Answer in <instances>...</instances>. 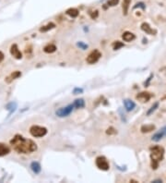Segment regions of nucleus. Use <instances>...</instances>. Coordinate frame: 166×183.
Masks as SVG:
<instances>
[{"label": "nucleus", "mask_w": 166, "mask_h": 183, "mask_svg": "<svg viewBox=\"0 0 166 183\" xmlns=\"http://www.w3.org/2000/svg\"><path fill=\"white\" fill-rule=\"evenodd\" d=\"M118 3H119V0H109V1L107 2V5H108L109 7H115V6H116Z\"/></svg>", "instance_id": "nucleus-25"}, {"label": "nucleus", "mask_w": 166, "mask_h": 183, "mask_svg": "<svg viewBox=\"0 0 166 183\" xmlns=\"http://www.w3.org/2000/svg\"><path fill=\"white\" fill-rule=\"evenodd\" d=\"M66 14L69 15V17L71 18H77L79 16V10L77 9H74V7H71V9H69L66 11Z\"/></svg>", "instance_id": "nucleus-19"}, {"label": "nucleus", "mask_w": 166, "mask_h": 183, "mask_svg": "<svg viewBox=\"0 0 166 183\" xmlns=\"http://www.w3.org/2000/svg\"><path fill=\"white\" fill-rule=\"evenodd\" d=\"M155 129V126L153 124H149V125H143L140 128V131L142 133H149L152 132V131Z\"/></svg>", "instance_id": "nucleus-15"}, {"label": "nucleus", "mask_w": 166, "mask_h": 183, "mask_svg": "<svg viewBox=\"0 0 166 183\" xmlns=\"http://www.w3.org/2000/svg\"><path fill=\"white\" fill-rule=\"evenodd\" d=\"M164 156V149L162 146L156 145L150 148V159H152V169H157L159 164Z\"/></svg>", "instance_id": "nucleus-2"}, {"label": "nucleus", "mask_w": 166, "mask_h": 183, "mask_svg": "<svg viewBox=\"0 0 166 183\" xmlns=\"http://www.w3.org/2000/svg\"><path fill=\"white\" fill-rule=\"evenodd\" d=\"M4 58H5V56H4V54H3V52L0 51V63H1L2 61L4 60Z\"/></svg>", "instance_id": "nucleus-30"}, {"label": "nucleus", "mask_w": 166, "mask_h": 183, "mask_svg": "<svg viewBox=\"0 0 166 183\" xmlns=\"http://www.w3.org/2000/svg\"><path fill=\"white\" fill-rule=\"evenodd\" d=\"M96 166L99 169L102 171H107L110 168V165L108 163V160L105 158L104 156H98L95 160Z\"/></svg>", "instance_id": "nucleus-4"}, {"label": "nucleus", "mask_w": 166, "mask_h": 183, "mask_svg": "<svg viewBox=\"0 0 166 183\" xmlns=\"http://www.w3.org/2000/svg\"><path fill=\"white\" fill-rule=\"evenodd\" d=\"M152 94H150V93H149V92H141V93H139L137 96H136V98H137V100L140 101L141 103H146V102H149V99L152 98Z\"/></svg>", "instance_id": "nucleus-8"}, {"label": "nucleus", "mask_w": 166, "mask_h": 183, "mask_svg": "<svg viewBox=\"0 0 166 183\" xmlns=\"http://www.w3.org/2000/svg\"><path fill=\"white\" fill-rule=\"evenodd\" d=\"M31 168L32 170L33 171V173L35 174H39L41 172V169H42V167H41V165L39 162H32L31 164Z\"/></svg>", "instance_id": "nucleus-17"}, {"label": "nucleus", "mask_w": 166, "mask_h": 183, "mask_svg": "<svg viewBox=\"0 0 166 183\" xmlns=\"http://www.w3.org/2000/svg\"><path fill=\"white\" fill-rule=\"evenodd\" d=\"M158 107H159V103H158V102L154 103V104L152 105V107H150V108L148 110V112H147V116H150V115H152V114Z\"/></svg>", "instance_id": "nucleus-23"}, {"label": "nucleus", "mask_w": 166, "mask_h": 183, "mask_svg": "<svg viewBox=\"0 0 166 183\" xmlns=\"http://www.w3.org/2000/svg\"><path fill=\"white\" fill-rule=\"evenodd\" d=\"M132 0H123V4H122V9H123V14L127 15L128 13V9H129V7L131 4Z\"/></svg>", "instance_id": "nucleus-16"}, {"label": "nucleus", "mask_w": 166, "mask_h": 183, "mask_svg": "<svg viewBox=\"0 0 166 183\" xmlns=\"http://www.w3.org/2000/svg\"><path fill=\"white\" fill-rule=\"evenodd\" d=\"M10 54L14 58H16V59H21L22 58V53L20 52V50L19 49L18 44H14L11 45Z\"/></svg>", "instance_id": "nucleus-7"}, {"label": "nucleus", "mask_w": 166, "mask_h": 183, "mask_svg": "<svg viewBox=\"0 0 166 183\" xmlns=\"http://www.w3.org/2000/svg\"><path fill=\"white\" fill-rule=\"evenodd\" d=\"M123 46H124V44L120 41H116L113 44V48H114V50H118L120 48H122Z\"/></svg>", "instance_id": "nucleus-24"}, {"label": "nucleus", "mask_w": 166, "mask_h": 183, "mask_svg": "<svg viewBox=\"0 0 166 183\" xmlns=\"http://www.w3.org/2000/svg\"><path fill=\"white\" fill-rule=\"evenodd\" d=\"M141 7L143 9H145V6H144V4H143V3H138L137 6H135L134 9H136V7Z\"/></svg>", "instance_id": "nucleus-29"}, {"label": "nucleus", "mask_w": 166, "mask_h": 183, "mask_svg": "<svg viewBox=\"0 0 166 183\" xmlns=\"http://www.w3.org/2000/svg\"><path fill=\"white\" fill-rule=\"evenodd\" d=\"M89 16L92 19H96L98 17V15H99V13H98V10H94V11H89Z\"/></svg>", "instance_id": "nucleus-26"}, {"label": "nucleus", "mask_w": 166, "mask_h": 183, "mask_svg": "<svg viewBox=\"0 0 166 183\" xmlns=\"http://www.w3.org/2000/svg\"><path fill=\"white\" fill-rule=\"evenodd\" d=\"M141 30H143V32H145L146 33L150 34V35H154L157 33V30L152 29L149 26V23H147V22H143V23L141 24Z\"/></svg>", "instance_id": "nucleus-10"}, {"label": "nucleus", "mask_w": 166, "mask_h": 183, "mask_svg": "<svg viewBox=\"0 0 166 183\" xmlns=\"http://www.w3.org/2000/svg\"><path fill=\"white\" fill-rule=\"evenodd\" d=\"M77 93H82V89H79V88H76L74 90V94H77Z\"/></svg>", "instance_id": "nucleus-31"}, {"label": "nucleus", "mask_w": 166, "mask_h": 183, "mask_svg": "<svg viewBox=\"0 0 166 183\" xmlns=\"http://www.w3.org/2000/svg\"><path fill=\"white\" fill-rule=\"evenodd\" d=\"M122 38L125 42H132L136 39V35L131 32H125L122 35Z\"/></svg>", "instance_id": "nucleus-13"}, {"label": "nucleus", "mask_w": 166, "mask_h": 183, "mask_svg": "<svg viewBox=\"0 0 166 183\" xmlns=\"http://www.w3.org/2000/svg\"><path fill=\"white\" fill-rule=\"evenodd\" d=\"M106 133L107 134H109V135H115V134H116L117 133V131H115V129H114V128H109L107 131H106Z\"/></svg>", "instance_id": "nucleus-27"}, {"label": "nucleus", "mask_w": 166, "mask_h": 183, "mask_svg": "<svg viewBox=\"0 0 166 183\" xmlns=\"http://www.w3.org/2000/svg\"><path fill=\"white\" fill-rule=\"evenodd\" d=\"M164 137H166V126L162 128L158 132H156L153 137H152V141L153 142H160L162 140Z\"/></svg>", "instance_id": "nucleus-9"}, {"label": "nucleus", "mask_w": 166, "mask_h": 183, "mask_svg": "<svg viewBox=\"0 0 166 183\" xmlns=\"http://www.w3.org/2000/svg\"><path fill=\"white\" fill-rule=\"evenodd\" d=\"M10 145L19 154H32L37 150V144L30 139L19 134H16L10 141Z\"/></svg>", "instance_id": "nucleus-1"}, {"label": "nucleus", "mask_w": 166, "mask_h": 183, "mask_svg": "<svg viewBox=\"0 0 166 183\" xmlns=\"http://www.w3.org/2000/svg\"><path fill=\"white\" fill-rule=\"evenodd\" d=\"M152 182H155V183H159V182H162V179H157V180H153Z\"/></svg>", "instance_id": "nucleus-32"}, {"label": "nucleus", "mask_w": 166, "mask_h": 183, "mask_svg": "<svg viewBox=\"0 0 166 183\" xmlns=\"http://www.w3.org/2000/svg\"><path fill=\"white\" fill-rule=\"evenodd\" d=\"M10 152V148L6 143L0 142V156H5Z\"/></svg>", "instance_id": "nucleus-11"}, {"label": "nucleus", "mask_w": 166, "mask_h": 183, "mask_svg": "<svg viewBox=\"0 0 166 183\" xmlns=\"http://www.w3.org/2000/svg\"><path fill=\"white\" fill-rule=\"evenodd\" d=\"M6 107V109L9 110V115H11V114H12L15 110H16V108H17V104L11 102V103H9V105H7Z\"/></svg>", "instance_id": "nucleus-22"}, {"label": "nucleus", "mask_w": 166, "mask_h": 183, "mask_svg": "<svg viewBox=\"0 0 166 183\" xmlns=\"http://www.w3.org/2000/svg\"><path fill=\"white\" fill-rule=\"evenodd\" d=\"M102 57V53L99 50H93L89 54L86 60L89 64H95Z\"/></svg>", "instance_id": "nucleus-6"}, {"label": "nucleus", "mask_w": 166, "mask_h": 183, "mask_svg": "<svg viewBox=\"0 0 166 183\" xmlns=\"http://www.w3.org/2000/svg\"><path fill=\"white\" fill-rule=\"evenodd\" d=\"M30 133H31L32 137H35V138H42V137L47 134V129L44 127L33 125L30 128Z\"/></svg>", "instance_id": "nucleus-3"}, {"label": "nucleus", "mask_w": 166, "mask_h": 183, "mask_svg": "<svg viewBox=\"0 0 166 183\" xmlns=\"http://www.w3.org/2000/svg\"><path fill=\"white\" fill-rule=\"evenodd\" d=\"M55 27H56V24H55V23H53V22H49L48 24L43 26V27L40 29V32H42V33H46V32H48V30L54 29Z\"/></svg>", "instance_id": "nucleus-21"}, {"label": "nucleus", "mask_w": 166, "mask_h": 183, "mask_svg": "<svg viewBox=\"0 0 166 183\" xmlns=\"http://www.w3.org/2000/svg\"><path fill=\"white\" fill-rule=\"evenodd\" d=\"M78 45H79V47H81V49H83V50H85V49L88 48V45L85 44H83V43H81V42L78 43Z\"/></svg>", "instance_id": "nucleus-28"}, {"label": "nucleus", "mask_w": 166, "mask_h": 183, "mask_svg": "<svg viewBox=\"0 0 166 183\" xmlns=\"http://www.w3.org/2000/svg\"><path fill=\"white\" fill-rule=\"evenodd\" d=\"M43 51L45 53H47V54H52V53H54V52L56 51V46L53 44H49L45 45V46L43 47Z\"/></svg>", "instance_id": "nucleus-18"}, {"label": "nucleus", "mask_w": 166, "mask_h": 183, "mask_svg": "<svg viewBox=\"0 0 166 183\" xmlns=\"http://www.w3.org/2000/svg\"><path fill=\"white\" fill-rule=\"evenodd\" d=\"M20 76H21V72H20V71H19V70L13 71L9 76H7V77L6 78V81L7 83H10V82L13 81L14 80L19 78Z\"/></svg>", "instance_id": "nucleus-12"}, {"label": "nucleus", "mask_w": 166, "mask_h": 183, "mask_svg": "<svg viewBox=\"0 0 166 183\" xmlns=\"http://www.w3.org/2000/svg\"><path fill=\"white\" fill-rule=\"evenodd\" d=\"M124 105L126 111H132L136 107V104L132 100H130V99H126V100H124Z\"/></svg>", "instance_id": "nucleus-14"}, {"label": "nucleus", "mask_w": 166, "mask_h": 183, "mask_svg": "<svg viewBox=\"0 0 166 183\" xmlns=\"http://www.w3.org/2000/svg\"><path fill=\"white\" fill-rule=\"evenodd\" d=\"M74 109V105H69L65 106V107H61L59 108L56 111V115L59 118H65V117H67L69 115L72 113Z\"/></svg>", "instance_id": "nucleus-5"}, {"label": "nucleus", "mask_w": 166, "mask_h": 183, "mask_svg": "<svg viewBox=\"0 0 166 183\" xmlns=\"http://www.w3.org/2000/svg\"><path fill=\"white\" fill-rule=\"evenodd\" d=\"M73 105H74V107H76V108H82V107H84L85 106V101L81 98L76 99L74 104H73Z\"/></svg>", "instance_id": "nucleus-20"}]
</instances>
